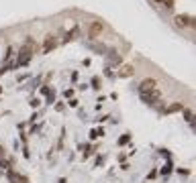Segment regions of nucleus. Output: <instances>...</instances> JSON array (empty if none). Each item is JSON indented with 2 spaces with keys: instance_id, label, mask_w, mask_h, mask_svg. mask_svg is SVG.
I'll return each mask as SVG.
<instances>
[{
  "instance_id": "obj_1",
  "label": "nucleus",
  "mask_w": 196,
  "mask_h": 183,
  "mask_svg": "<svg viewBox=\"0 0 196 183\" xmlns=\"http://www.w3.org/2000/svg\"><path fill=\"white\" fill-rule=\"evenodd\" d=\"M33 53H35V47L31 45V41H29L27 45H25V47H23V49L19 51V55H16V63H14V65H16V67L25 65V63H27V61L31 59V57H33Z\"/></svg>"
},
{
  "instance_id": "obj_2",
  "label": "nucleus",
  "mask_w": 196,
  "mask_h": 183,
  "mask_svg": "<svg viewBox=\"0 0 196 183\" xmlns=\"http://www.w3.org/2000/svg\"><path fill=\"white\" fill-rule=\"evenodd\" d=\"M141 100L145 102V104H149V106H155L157 102L162 100V92H159V90H151V92H143V94H141Z\"/></svg>"
},
{
  "instance_id": "obj_3",
  "label": "nucleus",
  "mask_w": 196,
  "mask_h": 183,
  "mask_svg": "<svg viewBox=\"0 0 196 183\" xmlns=\"http://www.w3.org/2000/svg\"><path fill=\"white\" fill-rule=\"evenodd\" d=\"M102 31H104V25H102L100 20H92V22H90V27H88L90 39H96V37H100Z\"/></svg>"
},
{
  "instance_id": "obj_4",
  "label": "nucleus",
  "mask_w": 196,
  "mask_h": 183,
  "mask_svg": "<svg viewBox=\"0 0 196 183\" xmlns=\"http://www.w3.org/2000/svg\"><path fill=\"white\" fill-rule=\"evenodd\" d=\"M151 90H157V80H153V77H145V80L139 83V94H143V92H151Z\"/></svg>"
},
{
  "instance_id": "obj_5",
  "label": "nucleus",
  "mask_w": 196,
  "mask_h": 183,
  "mask_svg": "<svg viewBox=\"0 0 196 183\" xmlns=\"http://www.w3.org/2000/svg\"><path fill=\"white\" fill-rule=\"evenodd\" d=\"M176 25H178V27H182V29L194 27V16H190V14H178V16H176Z\"/></svg>"
},
{
  "instance_id": "obj_6",
  "label": "nucleus",
  "mask_w": 196,
  "mask_h": 183,
  "mask_svg": "<svg viewBox=\"0 0 196 183\" xmlns=\"http://www.w3.org/2000/svg\"><path fill=\"white\" fill-rule=\"evenodd\" d=\"M133 73H135V67H133V65H123V67L116 71V77H131Z\"/></svg>"
},
{
  "instance_id": "obj_7",
  "label": "nucleus",
  "mask_w": 196,
  "mask_h": 183,
  "mask_svg": "<svg viewBox=\"0 0 196 183\" xmlns=\"http://www.w3.org/2000/svg\"><path fill=\"white\" fill-rule=\"evenodd\" d=\"M57 45V39H55L53 35H47V39H45V45H43V53H49L51 49Z\"/></svg>"
},
{
  "instance_id": "obj_8",
  "label": "nucleus",
  "mask_w": 196,
  "mask_h": 183,
  "mask_svg": "<svg viewBox=\"0 0 196 183\" xmlns=\"http://www.w3.org/2000/svg\"><path fill=\"white\" fill-rule=\"evenodd\" d=\"M182 110H184V104H182V102H174L172 106H168V108H166V114H174V112H182Z\"/></svg>"
},
{
  "instance_id": "obj_9",
  "label": "nucleus",
  "mask_w": 196,
  "mask_h": 183,
  "mask_svg": "<svg viewBox=\"0 0 196 183\" xmlns=\"http://www.w3.org/2000/svg\"><path fill=\"white\" fill-rule=\"evenodd\" d=\"M182 112H184V120H186L190 126L194 128V112H192V110H186V108H184Z\"/></svg>"
},
{
  "instance_id": "obj_10",
  "label": "nucleus",
  "mask_w": 196,
  "mask_h": 183,
  "mask_svg": "<svg viewBox=\"0 0 196 183\" xmlns=\"http://www.w3.org/2000/svg\"><path fill=\"white\" fill-rule=\"evenodd\" d=\"M108 59H110V63H116V65H119V63H121V55H116V53H110L108 55Z\"/></svg>"
},
{
  "instance_id": "obj_11",
  "label": "nucleus",
  "mask_w": 196,
  "mask_h": 183,
  "mask_svg": "<svg viewBox=\"0 0 196 183\" xmlns=\"http://www.w3.org/2000/svg\"><path fill=\"white\" fill-rule=\"evenodd\" d=\"M102 134H104V130H102V128H94L92 132H90V138H98V136H102Z\"/></svg>"
},
{
  "instance_id": "obj_12",
  "label": "nucleus",
  "mask_w": 196,
  "mask_h": 183,
  "mask_svg": "<svg viewBox=\"0 0 196 183\" xmlns=\"http://www.w3.org/2000/svg\"><path fill=\"white\" fill-rule=\"evenodd\" d=\"M129 141H131V134H129V132H127V134H123L121 138H119V144H127Z\"/></svg>"
},
{
  "instance_id": "obj_13",
  "label": "nucleus",
  "mask_w": 196,
  "mask_h": 183,
  "mask_svg": "<svg viewBox=\"0 0 196 183\" xmlns=\"http://www.w3.org/2000/svg\"><path fill=\"white\" fill-rule=\"evenodd\" d=\"M169 171H172V165H169V163H168V165H166V167H163V169H162V173H163V175H168Z\"/></svg>"
},
{
  "instance_id": "obj_14",
  "label": "nucleus",
  "mask_w": 196,
  "mask_h": 183,
  "mask_svg": "<svg viewBox=\"0 0 196 183\" xmlns=\"http://www.w3.org/2000/svg\"><path fill=\"white\" fill-rule=\"evenodd\" d=\"M162 2H163V6H168V8L174 6V0H162Z\"/></svg>"
},
{
  "instance_id": "obj_15",
  "label": "nucleus",
  "mask_w": 196,
  "mask_h": 183,
  "mask_svg": "<svg viewBox=\"0 0 196 183\" xmlns=\"http://www.w3.org/2000/svg\"><path fill=\"white\" fill-rule=\"evenodd\" d=\"M63 96H66V98H72V96H74V90H72V88L66 90V92H63Z\"/></svg>"
},
{
  "instance_id": "obj_16",
  "label": "nucleus",
  "mask_w": 196,
  "mask_h": 183,
  "mask_svg": "<svg viewBox=\"0 0 196 183\" xmlns=\"http://www.w3.org/2000/svg\"><path fill=\"white\" fill-rule=\"evenodd\" d=\"M39 104H41V100H39V98H35V100H31V106H33V108H37Z\"/></svg>"
},
{
  "instance_id": "obj_17",
  "label": "nucleus",
  "mask_w": 196,
  "mask_h": 183,
  "mask_svg": "<svg viewBox=\"0 0 196 183\" xmlns=\"http://www.w3.org/2000/svg\"><path fill=\"white\" fill-rule=\"evenodd\" d=\"M69 106H72V108H76V106H78V100H74V98H72V100H69Z\"/></svg>"
},
{
  "instance_id": "obj_18",
  "label": "nucleus",
  "mask_w": 196,
  "mask_h": 183,
  "mask_svg": "<svg viewBox=\"0 0 196 183\" xmlns=\"http://www.w3.org/2000/svg\"><path fill=\"white\" fill-rule=\"evenodd\" d=\"M98 81H100L98 77H94V80H92V86H94V88H100V86H98Z\"/></svg>"
},
{
  "instance_id": "obj_19",
  "label": "nucleus",
  "mask_w": 196,
  "mask_h": 183,
  "mask_svg": "<svg viewBox=\"0 0 196 183\" xmlns=\"http://www.w3.org/2000/svg\"><path fill=\"white\" fill-rule=\"evenodd\" d=\"M178 173H180V175H188L190 171H188V169H178Z\"/></svg>"
},
{
  "instance_id": "obj_20",
  "label": "nucleus",
  "mask_w": 196,
  "mask_h": 183,
  "mask_svg": "<svg viewBox=\"0 0 196 183\" xmlns=\"http://www.w3.org/2000/svg\"><path fill=\"white\" fill-rule=\"evenodd\" d=\"M55 100V94H53V92H51V94H49V98H47V102H49V104H51V102H53Z\"/></svg>"
},
{
  "instance_id": "obj_21",
  "label": "nucleus",
  "mask_w": 196,
  "mask_h": 183,
  "mask_svg": "<svg viewBox=\"0 0 196 183\" xmlns=\"http://www.w3.org/2000/svg\"><path fill=\"white\" fill-rule=\"evenodd\" d=\"M0 157H4V149L2 147H0Z\"/></svg>"
},
{
  "instance_id": "obj_22",
  "label": "nucleus",
  "mask_w": 196,
  "mask_h": 183,
  "mask_svg": "<svg viewBox=\"0 0 196 183\" xmlns=\"http://www.w3.org/2000/svg\"><path fill=\"white\" fill-rule=\"evenodd\" d=\"M157 2H162V0H157Z\"/></svg>"
}]
</instances>
